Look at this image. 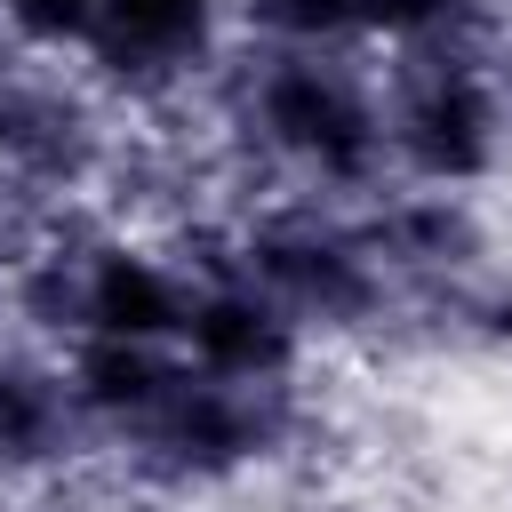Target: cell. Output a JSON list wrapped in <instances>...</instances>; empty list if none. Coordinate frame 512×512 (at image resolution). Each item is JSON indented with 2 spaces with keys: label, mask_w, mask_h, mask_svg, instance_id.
Masks as SVG:
<instances>
[{
  "label": "cell",
  "mask_w": 512,
  "mask_h": 512,
  "mask_svg": "<svg viewBox=\"0 0 512 512\" xmlns=\"http://www.w3.org/2000/svg\"><path fill=\"white\" fill-rule=\"evenodd\" d=\"M376 104H384V176L400 192L480 200L512 168L496 40H448V48L376 56Z\"/></svg>",
  "instance_id": "obj_2"
},
{
  "label": "cell",
  "mask_w": 512,
  "mask_h": 512,
  "mask_svg": "<svg viewBox=\"0 0 512 512\" xmlns=\"http://www.w3.org/2000/svg\"><path fill=\"white\" fill-rule=\"evenodd\" d=\"M88 456V432L64 400V376L40 344L0 336V488H56Z\"/></svg>",
  "instance_id": "obj_7"
},
{
  "label": "cell",
  "mask_w": 512,
  "mask_h": 512,
  "mask_svg": "<svg viewBox=\"0 0 512 512\" xmlns=\"http://www.w3.org/2000/svg\"><path fill=\"white\" fill-rule=\"evenodd\" d=\"M464 8H472V16H488V24L504 32V0H464Z\"/></svg>",
  "instance_id": "obj_13"
},
{
  "label": "cell",
  "mask_w": 512,
  "mask_h": 512,
  "mask_svg": "<svg viewBox=\"0 0 512 512\" xmlns=\"http://www.w3.org/2000/svg\"><path fill=\"white\" fill-rule=\"evenodd\" d=\"M232 152L272 184V200L368 208L384 176V104L376 56H304V48H232L208 88Z\"/></svg>",
  "instance_id": "obj_1"
},
{
  "label": "cell",
  "mask_w": 512,
  "mask_h": 512,
  "mask_svg": "<svg viewBox=\"0 0 512 512\" xmlns=\"http://www.w3.org/2000/svg\"><path fill=\"white\" fill-rule=\"evenodd\" d=\"M232 0H96L80 80L112 112H176L232 64Z\"/></svg>",
  "instance_id": "obj_5"
},
{
  "label": "cell",
  "mask_w": 512,
  "mask_h": 512,
  "mask_svg": "<svg viewBox=\"0 0 512 512\" xmlns=\"http://www.w3.org/2000/svg\"><path fill=\"white\" fill-rule=\"evenodd\" d=\"M504 32H512V0H504Z\"/></svg>",
  "instance_id": "obj_14"
},
{
  "label": "cell",
  "mask_w": 512,
  "mask_h": 512,
  "mask_svg": "<svg viewBox=\"0 0 512 512\" xmlns=\"http://www.w3.org/2000/svg\"><path fill=\"white\" fill-rule=\"evenodd\" d=\"M304 440V384L296 392H256V384H216V376H176V392L112 448V464L152 488V496H224L256 472H272Z\"/></svg>",
  "instance_id": "obj_3"
},
{
  "label": "cell",
  "mask_w": 512,
  "mask_h": 512,
  "mask_svg": "<svg viewBox=\"0 0 512 512\" xmlns=\"http://www.w3.org/2000/svg\"><path fill=\"white\" fill-rule=\"evenodd\" d=\"M16 256H24V216L0 208V312H8V280H16Z\"/></svg>",
  "instance_id": "obj_11"
},
{
  "label": "cell",
  "mask_w": 512,
  "mask_h": 512,
  "mask_svg": "<svg viewBox=\"0 0 512 512\" xmlns=\"http://www.w3.org/2000/svg\"><path fill=\"white\" fill-rule=\"evenodd\" d=\"M496 88H504V120H512V32L496 40Z\"/></svg>",
  "instance_id": "obj_12"
},
{
  "label": "cell",
  "mask_w": 512,
  "mask_h": 512,
  "mask_svg": "<svg viewBox=\"0 0 512 512\" xmlns=\"http://www.w3.org/2000/svg\"><path fill=\"white\" fill-rule=\"evenodd\" d=\"M312 336L256 288L240 280L232 264H208L192 272V312H184V336H176V360L192 376H216V384H256V392H296L304 368H312Z\"/></svg>",
  "instance_id": "obj_6"
},
{
  "label": "cell",
  "mask_w": 512,
  "mask_h": 512,
  "mask_svg": "<svg viewBox=\"0 0 512 512\" xmlns=\"http://www.w3.org/2000/svg\"><path fill=\"white\" fill-rule=\"evenodd\" d=\"M96 32V0H0V56L16 64H80Z\"/></svg>",
  "instance_id": "obj_10"
},
{
  "label": "cell",
  "mask_w": 512,
  "mask_h": 512,
  "mask_svg": "<svg viewBox=\"0 0 512 512\" xmlns=\"http://www.w3.org/2000/svg\"><path fill=\"white\" fill-rule=\"evenodd\" d=\"M120 112L80 80V64H0V208L80 216L120 168Z\"/></svg>",
  "instance_id": "obj_4"
},
{
  "label": "cell",
  "mask_w": 512,
  "mask_h": 512,
  "mask_svg": "<svg viewBox=\"0 0 512 512\" xmlns=\"http://www.w3.org/2000/svg\"><path fill=\"white\" fill-rule=\"evenodd\" d=\"M240 48H304V56H368L360 0H232Z\"/></svg>",
  "instance_id": "obj_9"
},
{
  "label": "cell",
  "mask_w": 512,
  "mask_h": 512,
  "mask_svg": "<svg viewBox=\"0 0 512 512\" xmlns=\"http://www.w3.org/2000/svg\"><path fill=\"white\" fill-rule=\"evenodd\" d=\"M56 360V376H64V400H72V416H80V432H88V448H120L128 432H144V416L176 392V376H184V360H176V344H112V336H80V344H64V352H48Z\"/></svg>",
  "instance_id": "obj_8"
}]
</instances>
